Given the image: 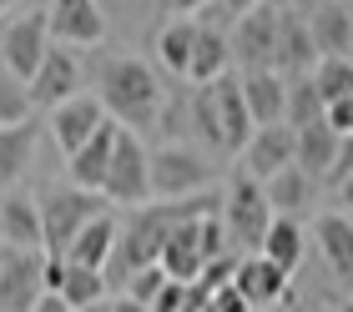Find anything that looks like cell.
I'll list each match as a JSON object with an SVG mask.
<instances>
[{
  "label": "cell",
  "instance_id": "cell-17",
  "mask_svg": "<svg viewBox=\"0 0 353 312\" xmlns=\"http://www.w3.org/2000/svg\"><path fill=\"white\" fill-rule=\"evenodd\" d=\"M308 30L323 61H353V6H308Z\"/></svg>",
  "mask_w": 353,
  "mask_h": 312
},
{
  "label": "cell",
  "instance_id": "cell-28",
  "mask_svg": "<svg viewBox=\"0 0 353 312\" xmlns=\"http://www.w3.org/2000/svg\"><path fill=\"white\" fill-rule=\"evenodd\" d=\"M303 247H308V237H303L298 217H278V222H272V232H268V242H263V257L293 277L303 267Z\"/></svg>",
  "mask_w": 353,
  "mask_h": 312
},
{
  "label": "cell",
  "instance_id": "cell-1",
  "mask_svg": "<svg viewBox=\"0 0 353 312\" xmlns=\"http://www.w3.org/2000/svg\"><path fill=\"white\" fill-rule=\"evenodd\" d=\"M96 96H101L106 116L126 131H137V136L162 121V106H167L162 81L141 56H106L101 71H96Z\"/></svg>",
  "mask_w": 353,
  "mask_h": 312
},
{
  "label": "cell",
  "instance_id": "cell-42",
  "mask_svg": "<svg viewBox=\"0 0 353 312\" xmlns=\"http://www.w3.org/2000/svg\"><path fill=\"white\" fill-rule=\"evenodd\" d=\"M86 312H111V298H106V302H96V307H86Z\"/></svg>",
  "mask_w": 353,
  "mask_h": 312
},
{
  "label": "cell",
  "instance_id": "cell-19",
  "mask_svg": "<svg viewBox=\"0 0 353 312\" xmlns=\"http://www.w3.org/2000/svg\"><path fill=\"white\" fill-rule=\"evenodd\" d=\"M202 222L207 217H197V222H187V227H176L172 232V242H167V252H162V267L172 282H202V272H207V252H202Z\"/></svg>",
  "mask_w": 353,
  "mask_h": 312
},
{
  "label": "cell",
  "instance_id": "cell-20",
  "mask_svg": "<svg viewBox=\"0 0 353 312\" xmlns=\"http://www.w3.org/2000/svg\"><path fill=\"white\" fill-rule=\"evenodd\" d=\"M237 292L248 298L252 312H268V307H278L288 298V272L283 267H272V262L258 252V257H243V267H237Z\"/></svg>",
  "mask_w": 353,
  "mask_h": 312
},
{
  "label": "cell",
  "instance_id": "cell-6",
  "mask_svg": "<svg viewBox=\"0 0 353 312\" xmlns=\"http://www.w3.org/2000/svg\"><path fill=\"white\" fill-rule=\"evenodd\" d=\"M106 202L111 207H147L152 202V152L141 146L137 131L121 126L117 136V156H111V176H106Z\"/></svg>",
  "mask_w": 353,
  "mask_h": 312
},
{
  "label": "cell",
  "instance_id": "cell-43",
  "mask_svg": "<svg viewBox=\"0 0 353 312\" xmlns=\"http://www.w3.org/2000/svg\"><path fill=\"white\" fill-rule=\"evenodd\" d=\"M0 21H6V6H0Z\"/></svg>",
  "mask_w": 353,
  "mask_h": 312
},
{
  "label": "cell",
  "instance_id": "cell-41",
  "mask_svg": "<svg viewBox=\"0 0 353 312\" xmlns=\"http://www.w3.org/2000/svg\"><path fill=\"white\" fill-rule=\"evenodd\" d=\"M339 196H343V207H353V176H348V182L339 187Z\"/></svg>",
  "mask_w": 353,
  "mask_h": 312
},
{
  "label": "cell",
  "instance_id": "cell-26",
  "mask_svg": "<svg viewBox=\"0 0 353 312\" xmlns=\"http://www.w3.org/2000/svg\"><path fill=\"white\" fill-rule=\"evenodd\" d=\"M228 71H232V41L217 36V30H202L197 25V51H192L187 81H197V86H217Z\"/></svg>",
  "mask_w": 353,
  "mask_h": 312
},
{
  "label": "cell",
  "instance_id": "cell-36",
  "mask_svg": "<svg viewBox=\"0 0 353 312\" xmlns=\"http://www.w3.org/2000/svg\"><path fill=\"white\" fill-rule=\"evenodd\" d=\"M212 307H217V312H252V307H248V298H243L237 287H222V292H212Z\"/></svg>",
  "mask_w": 353,
  "mask_h": 312
},
{
  "label": "cell",
  "instance_id": "cell-39",
  "mask_svg": "<svg viewBox=\"0 0 353 312\" xmlns=\"http://www.w3.org/2000/svg\"><path fill=\"white\" fill-rule=\"evenodd\" d=\"M36 312H71V307H66V298H56V292H46V298L36 302Z\"/></svg>",
  "mask_w": 353,
  "mask_h": 312
},
{
  "label": "cell",
  "instance_id": "cell-30",
  "mask_svg": "<svg viewBox=\"0 0 353 312\" xmlns=\"http://www.w3.org/2000/svg\"><path fill=\"white\" fill-rule=\"evenodd\" d=\"M106 277L101 272H86V267H71L66 262V282H61V298H66V307L71 312H86V307H96V302H106Z\"/></svg>",
  "mask_w": 353,
  "mask_h": 312
},
{
  "label": "cell",
  "instance_id": "cell-16",
  "mask_svg": "<svg viewBox=\"0 0 353 312\" xmlns=\"http://www.w3.org/2000/svg\"><path fill=\"white\" fill-rule=\"evenodd\" d=\"M117 136H121V126L117 121H106L96 136L66 161V171H71V187H81V191H96L101 196L106 191V176H111V156H117Z\"/></svg>",
  "mask_w": 353,
  "mask_h": 312
},
{
  "label": "cell",
  "instance_id": "cell-22",
  "mask_svg": "<svg viewBox=\"0 0 353 312\" xmlns=\"http://www.w3.org/2000/svg\"><path fill=\"white\" fill-rule=\"evenodd\" d=\"M117 237H121V222L106 211V217H96V222L86 227V232L71 242L66 262H71V267H86V272H101V277H106L111 252H117Z\"/></svg>",
  "mask_w": 353,
  "mask_h": 312
},
{
  "label": "cell",
  "instance_id": "cell-12",
  "mask_svg": "<svg viewBox=\"0 0 353 312\" xmlns=\"http://www.w3.org/2000/svg\"><path fill=\"white\" fill-rule=\"evenodd\" d=\"M106 121H111V116H106L101 96L86 91V96H76V101H66L61 111H51V141H56L61 152H66V161H71Z\"/></svg>",
  "mask_w": 353,
  "mask_h": 312
},
{
  "label": "cell",
  "instance_id": "cell-37",
  "mask_svg": "<svg viewBox=\"0 0 353 312\" xmlns=\"http://www.w3.org/2000/svg\"><path fill=\"white\" fill-rule=\"evenodd\" d=\"M353 176V136L343 141V152H339V161H333V176H328V187H343Z\"/></svg>",
  "mask_w": 353,
  "mask_h": 312
},
{
  "label": "cell",
  "instance_id": "cell-15",
  "mask_svg": "<svg viewBox=\"0 0 353 312\" xmlns=\"http://www.w3.org/2000/svg\"><path fill=\"white\" fill-rule=\"evenodd\" d=\"M51 41L56 45H101L106 41V10L91 0H61L51 6Z\"/></svg>",
  "mask_w": 353,
  "mask_h": 312
},
{
  "label": "cell",
  "instance_id": "cell-3",
  "mask_svg": "<svg viewBox=\"0 0 353 312\" xmlns=\"http://www.w3.org/2000/svg\"><path fill=\"white\" fill-rule=\"evenodd\" d=\"M106 196L81 191V187H56L41 196V217H46V257H66L71 242L86 232L96 217H106Z\"/></svg>",
  "mask_w": 353,
  "mask_h": 312
},
{
  "label": "cell",
  "instance_id": "cell-44",
  "mask_svg": "<svg viewBox=\"0 0 353 312\" xmlns=\"http://www.w3.org/2000/svg\"><path fill=\"white\" fill-rule=\"evenodd\" d=\"M339 312H353V307H339Z\"/></svg>",
  "mask_w": 353,
  "mask_h": 312
},
{
  "label": "cell",
  "instance_id": "cell-24",
  "mask_svg": "<svg viewBox=\"0 0 353 312\" xmlns=\"http://www.w3.org/2000/svg\"><path fill=\"white\" fill-rule=\"evenodd\" d=\"M152 51H157V65H162V71L187 76V71H192V51H197V21H192V15L167 21L162 30H157Z\"/></svg>",
  "mask_w": 353,
  "mask_h": 312
},
{
  "label": "cell",
  "instance_id": "cell-5",
  "mask_svg": "<svg viewBox=\"0 0 353 312\" xmlns=\"http://www.w3.org/2000/svg\"><path fill=\"white\" fill-rule=\"evenodd\" d=\"M51 45H56L51 41V10H26L15 21H6V30H0V65H6V76L30 86Z\"/></svg>",
  "mask_w": 353,
  "mask_h": 312
},
{
  "label": "cell",
  "instance_id": "cell-13",
  "mask_svg": "<svg viewBox=\"0 0 353 312\" xmlns=\"http://www.w3.org/2000/svg\"><path fill=\"white\" fill-rule=\"evenodd\" d=\"M0 247L6 252H41L46 247V217H41V202L10 191L0 196Z\"/></svg>",
  "mask_w": 353,
  "mask_h": 312
},
{
  "label": "cell",
  "instance_id": "cell-33",
  "mask_svg": "<svg viewBox=\"0 0 353 312\" xmlns=\"http://www.w3.org/2000/svg\"><path fill=\"white\" fill-rule=\"evenodd\" d=\"M192 126H197V136L212 152H222V121H217V91L212 86H197V96H192Z\"/></svg>",
  "mask_w": 353,
  "mask_h": 312
},
{
  "label": "cell",
  "instance_id": "cell-4",
  "mask_svg": "<svg viewBox=\"0 0 353 312\" xmlns=\"http://www.w3.org/2000/svg\"><path fill=\"white\" fill-rule=\"evenodd\" d=\"M207 187H212V161L197 146L167 141L152 152V196H162V202H192V196H207Z\"/></svg>",
  "mask_w": 353,
  "mask_h": 312
},
{
  "label": "cell",
  "instance_id": "cell-40",
  "mask_svg": "<svg viewBox=\"0 0 353 312\" xmlns=\"http://www.w3.org/2000/svg\"><path fill=\"white\" fill-rule=\"evenodd\" d=\"M111 312H152V307L137 302V298H111Z\"/></svg>",
  "mask_w": 353,
  "mask_h": 312
},
{
  "label": "cell",
  "instance_id": "cell-27",
  "mask_svg": "<svg viewBox=\"0 0 353 312\" xmlns=\"http://www.w3.org/2000/svg\"><path fill=\"white\" fill-rule=\"evenodd\" d=\"M263 191H268V207L278 211V217H298V211L313 202V176L288 167V171L272 176V182H263Z\"/></svg>",
  "mask_w": 353,
  "mask_h": 312
},
{
  "label": "cell",
  "instance_id": "cell-32",
  "mask_svg": "<svg viewBox=\"0 0 353 312\" xmlns=\"http://www.w3.org/2000/svg\"><path fill=\"white\" fill-rule=\"evenodd\" d=\"M30 111H36V101H30V86L0 71V131L26 126V121H30Z\"/></svg>",
  "mask_w": 353,
  "mask_h": 312
},
{
  "label": "cell",
  "instance_id": "cell-2",
  "mask_svg": "<svg viewBox=\"0 0 353 312\" xmlns=\"http://www.w3.org/2000/svg\"><path fill=\"white\" fill-rule=\"evenodd\" d=\"M272 222H278V211L268 207L263 182H252V176L237 171L232 187H228V196H222V227H228V242H232L237 252L258 257L263 242H268V232H272Z\"/></svg>",
  "mask_w": 353,
  "mask_h": 312
},
{
  "label": "cell",
  "instance_id": "cell-35",
  "mask_svg": "<svg viewBox=\"0 0 353 312\" xmlns=\"http://www.w3.org/2000/svg\"><path fill=\"white\" fill-rule=\"evenodd\" d=\"M167 282H172V277H167L162 267H147V272H137L132 282H126V292H117V298H137V302L157 307V298L167 292Z\"/></svg>",
  "mask_w": 353,
  "mask_h": 312
},
{
  "label": "cell",
  "instance_id": "cell-9",
  "mask_svg": "<svg viewBox=\"0 0 353 312\" xmlns=\"http://www.w3.org/2000/svg\"><path fill=\"white\" fill-rule=\"evenodd\" d=\"M318 45H313V30H308V6H278V65L272 71L298 81V76H313L318 71Z\"/></svg>",
  "mask_w": 353,
  "mask_h": 312
},
{
  "label": "cell",
  "instance_id": "cell-14",
  "mask_svg": "<svg viewBox=\"0 0 353 312\" xmlns=\"http://www.w3.org/2000/svg\"><path fill=\"white\" fill-rule=\"evenodd\" d=\"M212 91H217V121H222V156H243L248 141L258 136L252 111L243 101V76H222Z\"/></svg>",
  "mask_w": 353,
  "mask_h": 312
},
{
  "label": "cell",
  "instance_id": "cell-25",
  "mask_svg": "<svg viewBox=\"0 0 353 312\" xmlns=\"http://www.w3.org/2000/svg\"><path fill=\"white\" fill-rule=\"evenodd\" d=\"M36 141H41V126L36 121L0 131V187L21 182V176L30 171V161H36Z\"/></svg>",
  "mask_w": 353,
  "mask_h": 312
},
{
  "label": "cell",
  "instance_id": "cell-23",
  "mask_svg": "<svg viewBox=\"0 0 353 312\" xmlns=\"http://www.w3.org/2000/svg\"><path fill=\"white\" fill-rule=\"evenodd\" d=\"M339 152H343V136H339L328 121L298 131V171H308L313 182H328V176H333V161H339Z\"/></svg>",
  "mask_w": 353,
  "mask_h": 312
},
{
  "label": "cell",
  "instance_id": "cell-7",
  "mask_svg": "<svg viewBox=\"0 0 353 312\" xmlns=\"http://www.w3.org/2000/svg\"><path fill=\"white\" fill-rule=\"evenodd\" d=\"M232 61L243 65V76L272 71L278 65V6H248V15L232 30Z\"/></svg>",
  "mask_w": 353,
  "mask_h": 312
},
{
  "label": "cell",
  "instance_id": "cell-8",
  "mask_svg": "<svg viewBox=\"0 0 353 312\" xmlns=\"http://www.w3.org/2000/svg\"><path fill=\"white\" fill-rule=\"evenodd\" d=\"M46 298V252L0 247V312H36Z\"/></svg>",
  "mask_w": 353,
  "mask_h": 312
},
{
  "label": "cell",
  "instance_id": "cell-18",
  "mask_svg": "<svg viewBox=\"0 0 353 312\" xmlns=\"http://www.w3.org/2000/svg\"><path fill=\"white\" fill-rule=\"evenodd\" d=\"M243 101L252 111V126H288V76L278 71H252L243 76Z\"/></svg>",
  "mask_w": 353,
  "mask_h": 312
},
{
  "label": "cell",
  "instance_id": "cell-29",
  "mask_svg": "<svg viewBox=\"0 0 353 312\" xmlns=\"http://www.w3.org/2000/svg\"><path fill=\"white\" fill-rule=\"evenodd\" d=\"M318 121H328V106H323V96H318L313 76L288 81V126H293V131H308V126H318Z\"/></svg>",
  "mask_w": 353,
  "mask_h": 312
},
{
  "label": "cell",
  "instance_id": "cell-38",
  "mask_svg": "<svg viewBox=\"0 0 353 312\" xmlns=\"http://www.w3.org/2000/svg\"><path fill=\"white\" fill-rule=\"evenodd\" d=\"M61 282H66V257H46V292L61 298Z\"/></svg>",
  "mask_w": 353,
  "mask_h": 312
},
{
  "label": "cell",
  "instance_id": "cell-11",
  "mask_svg": "<svg viewBox=\"0 0 353 312\" xmlns=\"http://www.w3.org/2000/svg\"><path fill=\"white\" fill-rule=\"evenodd\" d=\"M237 161H243V176H252V182H272L278 171L298 167V131L293 126H263Z\"/></svg>",
  "mask_w": 353,
  "mask_h": 312
},
{
  "label": "cell",
  "instance_id": "cell-34",
  "mask_svg": "<svg viewBox=\"0 0 353 312\" xmlns=\"http://www.w3.org/2000/svg\"><path fill=\"white\" fill-rule=\"evenodd\" d=\"M243 15H248V6H237V0H207V6H192V21H197L202 30H217V36H232Z\"/></svg>",
  "mask_w": 353,
  "mask_h": 312
},
{
  "label": "cell",
  "instance_id": "cell-31",
  "mask_svg": "<svg viewBox=\"0 0 353 312\" xmlns=\"http://www.w3.org/2000/svg\"><path fill=\"white\" fill-rule=\"evenodd\" d=\"M313 86H318V96H323V106L353 101V61H318Z\"/></svg>",
  "mask_w": 353,
  "mask_h": 312
},
{
  "label": "cell",
  "instance_id": "cell-10",
  "mask_svg": "<svg viewBox=\"0 0 353 312\" xmlns=\"http://www.w3.org/2000/svg\"><path fill=\"white\" fill-rule=\"evenodd\" d=\"M86 76H81V61H76V51H66V45H51L41 61L36 81H30V101L46 106V111H61L66 101H76V96H86Z\"/></svg>",
  "mask_w": 353,
  "mask_h": 312
},
{
  "label": "cell",
  "instance_id": "cell-21",
  "mask_svg": "<svg viewBox=\"0 0 353 312\" xmlns=\"http://www.w3.org/2000/svg\"><path fill=\"white\" fill-rule=\"evenodd\" d=\"M313 242H318V252H323L328 272L343 277V282H353V217L323 211V217L313 222Z\"/></svg>",
  "mask_w": 353,
  "mask_h": 312
}]
</instances>
